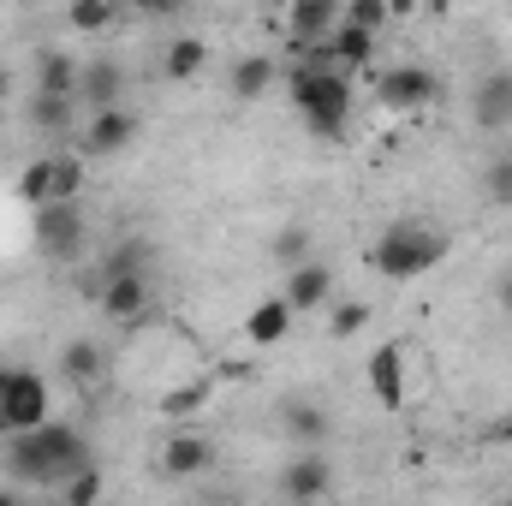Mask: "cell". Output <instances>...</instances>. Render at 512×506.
I'll return each instance as SVG.
<instances>
[{
	"mask_svg": "<svg viewBox=\"0 0 512 506\" xmlns=\"http://www.w3.org/2000/svg\"><path fill=\"white\" fill-rule=\"evenodd\" d=\"M6 477L12 483H24V489H60L72 471H84V465H96V447H90V435L78 429V423H36V429H18V435H6Z\"/></svg>",
	"mask_w": 512,
	"mask_h": 506,
	"instance_id": "cell-1",
	"label": "cell"
},
{
	"mask_svg": "<svg viewBox=\"0 0 512 506\" xmlns=\"http://www.w3.org/2000/svg\"><path fill=\"white\" fill-rule=\"evenodd\" d=\"M286 96H292V108L304 114V126L316 137H340L346 120H352V72L334 66L328 42L298 48V66L286 72Z\"/></svg>",
	"mask_w": 512,
	"mask_h": 506,
	"instance_id": "cell-2",
	"label": "cell"
},
{
	"mask_svg": "<svg viewBox=\"0 0 512 506\" xmlns=\"http://www.w3.org/2000/svg\"><path fill=\"white\" fill-rule=\"evenodd\" d=\"M441 262H447V233L429 227V221H393L370 251V268L387 274V280H417Z\"/></svg>",
	"mask_w": 512,
	"mask_h": 506,
	"instance_id": "cell-3",
	"label": "cell"
},
{
	"mask_svg": "<svg viewBox=\"0 0 512 506\" xmlns=\"http://www.w3.org/2000/svg\"><path fill=\"white\" fill-rule=\"evenodd\" d=\"M30 239L48 262H78L84 245H90V215L78 197L66 203H36V221H30Z\"/></svg>",
	"mask_w": 512,
	"mask_h": 506,
	"instance_id": "cell-4",
	"label": "cell"
},
{
	"mask_svg": "<svg viewBox=\"0 0 512 506\" xmlns=\"http://www.w3.org/2000/svg\"><path fill=\"white\" fill-rule=\"evenodd\" d=\"M376 96H382L387 114H423L441 96V78L429 66H417V60H399V66H387L376 78Z\"/></svg>",
	"mask_w": 512,
	"mask_h": 506,
	"instance_id": "cell-5",
	"label": "cell"
},
{
	"mask_svg": "<svg viewBox=\"0 0 512 506\" xmlns=\"http://www.w3.org/2000/svg\"><path fill=\"white\" fill-rule=\"evenodd\" d=\"M36 423H48V381L30 370H12L6 393H0V435L36 429Z\"/></svg>",
	"mask_w": 512,
	"mask_h": 506,
	"instance_id": "cell-6",
	"label": "cell"
},
{
	"mask_svg": "<svg viewBox=\"0 0 512 506\" xmlns=\"http://www.w3.org/2000/svg\"><path fill=\"white\" fill-rule=\"evenodd\" d=\"M280 495H286V501H322V495H334V465H328V453H322V447H298V453L280 465Z\"/></svg>",
	"mask_w": 512,
	"mask_h": 506,
	"instance_id": "cell-7",
	"label": "cell"
},
{
	"mask_svg": "<svg viewBox=\"0 0 512 506\" xmlns=\"http://www.w3.org/2000/svg\"><path fill=\"white\" fill-rule=\"evenodd\" d=\"M131 137H137V114L120 102V108H96L78 126V149L84 155H120V149H131Z\"/></svg>",
	"mask_w": 512,
	"mask_h": 506,
	"instance_id": "cell-8",
	"label": "cell"
},
{
	"mask_svg": "<svg viewBox=\"0 0 512 506\" xmlns=\"http://www.w3.org/2000/svg\"><path fill=\"white\" fill-rule=\"evenodd\" d=\"M471 120L483 131L512 126V66H495V72L477 78V90H471Z\"/></svg>",
	"mask_w": 512,
	"mask_h": 506,
	"instance_id": "cell-9",
	"label": "cell"
},
{
	"mask_svg": "<svg viewBox=\"0 0 512 506\" xmlns=\"http://www.w3.org/2000/svg\"><path fill=\"white\" fill-rule=\"evenodd\" d=\"M149 304H155V286H149V274H108V280H102V310H108L114 322L137 328V322L149 316Z\"/></svg>",
	"mask_w": 512,
	"mask_h": 506,
	"instance_id": "cell-10",
	"label": "cell"
},
{
	"mask_svg": "<svg viewBox=\"0 0 512 506\" xmlns=\"http://www.w3.org/2000/svg\"><path fill=\"white\" fill-rule=\"evenodd\" d=\"M328 292H334V268L328 262H316V256H304V262H292L286 268V304L298 310V316H310L316 304H328Z\"/></svg>",
	"mask_w": 512,
	"mask_h": 506,
	"instance_id": "cell-11",
	"label": "cell"
},
{
	"mask_svg": "<svg viewBox=\"0 0 512 506\" xmlns=\"http://www.w3.org/2000/svg\"><path fill=\"white\" fill-rule=\"evenodd\" d=\"M346 18V0H292V18H286V36L298 48H316L334 36V24Z\"/></svg>",
	"mask_w": 512,
	"mask_h": 506,
	"instance_id": "cell-12",
	"label": "cell"
},
{
	"mask_svg": "<svg viewBox=\"0 0 512 506\" xmlns=\"http://www.w3.org/2000/svg\"><path fill=\"white\" fill-rule=\"evenodd\" d=\"M280 429H286L292 447H322L334 435V417L316 399H280Z\"/></svg>",
	"mask_w": 512,
	"mask_h": 506,
	"instance_id": "cell-13",
	"label": "cell"
},
{
	"mask_svg": "<svg viewBox=\"0 0 512 506\" xmlns=\"http://www.w3.org/2000/svg\"><path fill=\"white\" fill-rule=\"evenodd\" d=\"M78 102L96 114V108H120L126 102V66H114V60H90L84 72H78Z\"/></svg>",
	"mask_w": 512,
	"mask_h": 506,
	"instance_id": "cell-14",
	"label": "cell"
},
{
	"mask_svg": "<svg viewBox=\"0 0 512 506\" xmlns=\"http://www.w3.org/2000/svg\"><path fill=\"white\" fill-rule=\"evenodd\" d=\"M215 465V441L209 435H167L161 441V471L167 477H203Z\"/></svg>",
	"mask_w": 512,
	"mask_h": 506,
	"instance_id": "cell-15",
	"label": "cell"
},
{
	"mask_svg": "<svg viewBox=\"0 0 512 506\" xmlns=\"http://www.w3.org/2000/svg\"><path fill=\"white\" fill-rule=\"evenodd\" d=\"M30 131H42V137H66V131H78V96L36 90V96H30Z\"/></svg>",
	"mask_w": 512,
	"mask_h": 506,
	"instance_id": "cell-16",
	"label": "cell"
},
{
	"mask_svg": "<svg viewBox=\"0 0 512 506\" xmlns=\"http://www.w3.org/2000/svg\"><path fill=\"white\" fill-rule=\"evenodd\" d=\"M370 387H376V399H382L387 411L405 405V352H399V340L370 358Z\"/></svg>",
	"mask_w": 512,
	"mask_h": 506,
	"instance_id": "cell-17",
	"label": "cell"
},
{
	"mask_svg": "<svg viewBox=\"0 0 512 506\" xmlns=\"http://www.w3.org/2000/svg\"><path fill=\"white\" fill-rule=\"evenodd\" d=\"M328 54H334V66H346V72H364L370 60H376V30H358V24H334V36H328Z\"/></svg>",
	"mask_w": 512,
	"mask_h": 506,
	"instance_id": "cell-18",
	"label": "cell"
},
{
	"mask_svg": "<svg viewBox=\"0 0 512 506\" xmlns=\"http://www.w3.org/2000/svg\"><path fill=\"white\" fill-rule=\"evenodd\" d=\"M292 316H298V310H292L286 298H262L251 316H245V334H251V346H280V340L292 334Z\"/></svg>",
	"mask_w": 512,
	"mask_h": 506,
	"instance_id": "cell-19",
	"label": "cell"
},
{
	"mask_svg": "<svg viewBox=\"0 0 512 506\" xmlns=\"http://www.w3.org/2000/svg\"><path fill=\"white\" fill-rule=\"evenodd\" d=\"M203 66H209V42H203V36H173V42H167V60H161V72H167L173 84H191V78H203Z\"/></svg>",
	"mask_w": 512,
	"mask_h": 506,
	"instance_id": "cell-20",
	"label": "cell"
},
{
	"mask_svg": "<svg viewBox=\"0 0 512 506\" xmlns=\"http://www.w3.org/2000/svg\"><path fill=\"white\" fill-rule=\"evenodd\" d=\"M78 60L66 48H42L36 54V90H54V96H78Z\"/></svg>",
	"mask_w": 512,
	"mask_h": 506,
	"instance_id": "cell-21",
	"label": "cell"
},
{
	"mask_svg": "<svg viewBox=\"0 0 512 506\" xmlns=\"http://www.w3.org/2000/svg\"><path fill=\"white\" fill-rule=\"evenodd\" d=\"M102 370H108L102 340H66V352H60V376L78 381V387H90V381H102Z\"/></svg>",
	"mask_w": 512,
	"mask_h": 506,
	"instance_id": "cell-22",
	"label": "cell"
},
{
	"mask_svg": "<svg viewBox=\"0 0 512 506\" xmlns=\"http://www.w3.org/2000/svg\"><path fill=\"white\" fill-rule=\"evenodd\" d=\"M268 84H274V60H268V54H245V60L233 66V78H227V90H233L239 102H256Z\"/></svg>",
	"mask_w": 512,
	"mask_h": 506,
	"instance_id": "cell-23",
	"label": "cell"
},
{
	"mask_svg": "<svg viewBox=\"0 0 512 506\" xmlns=\"http://www.w3.org/2000/svg\"><path fill=\"white\" fill-rule=\"evenodd\" d=\"M149 268H155V245L149 239H120L114 251L102 256V280L108 274H149Z\"/></svg>",
	"mask_w": 512,
	"mask_h": 506,
	"instance_id": "cell-24",
	"label": "cell"
},
{
	"mask_svg": "<svg viewBox=\"0 0 512 506\" xmlns=\"http://www.w3.org/2000/svg\"><path fill=\"white\" fill-rule=\"evenodd\" d=\"M84 197V161L78 155H54V179H48V203Z\"/></svg>",
	"mask_w": 512,
	"mask_h": 506,
	"instance_id": "cell-25",
	"label": "cell"
},
{
	"mask_svg": "<svg viewBox=\"0 0 512 506\" xmlns=\"http://www.w3.org/2000/svg\"><path fill=\"white\" fill-rule=\"evenodd\" d=\"M483 197L495 209H512V149H501L489 167H483Z\"/></svg>",
	"mask_w": 512,
	"mask_h": 506,
	"instance_id": "cell-26",
	"label": "cell"
},
{
	"mask_svg": "<svg viewBox=\"0 0 512 506\" xmlns=\"http://www.w3.org/2000/svg\"><path fill=\"white\" fill-rule=\"evenodd\" d=\"M102 465H84V471H72L66 483H60V495H66V506H90V501H102Z\"/></svg>",
	"mask_w": 512,
	"mask_h": 506,
	"instance_id": "cell-27",
	"label": "cell"
},
{
	"mask_svg": "<svg viewBox=\"0 0 512 506\" xmlns=\"http://www.w3.org/2000/svg\"><path fill=\"white\" fill-rule=\"evenodd\" d=\"M48 179H54V155H42V161H30L24 173H18V203H48Z\"/></svg>",
	"mask_w": 512,
	"mask_h": 506,
	"instance_id": "cell-28",
	"label": "cell"
},
{
	"mask_svg": "<svg viewBox=\"0 0 512 506\" xmlns=\"http://www.w3.org/2000/svg\"><path fill=\"white\" fill-rule=\"evenodd\" d=\"M203 405H209V381H191V387L161 393V417H191V411H203Z\"/></svg>",
	"mask_w": 512,
	"mask_h": 506,
	"instance_id": "cell-29",
	"label": "cell"
},
{
	"mask_svg": "<svg viewBox=\"0 0 512 506\" xmlns=\"http://www.w3.org/2000/svg\"><path fill=\"white\" fill-rule=\"evenodd\" d=\"M304 256H310V227H304V221H292V227L274 233V262L292 268V262H304Z\"/></svg>",
	"mask_w": 512,
	"mask_h": 506,
	"instance_id": "cell-30",
	"label": "cell"
},
{
	"mask_svg": "<svg viewBox=\"0 0 512 506\" xmlns=\"http://www.w3.org/2000/svg\"><path fill=\"white\" fill-rule=\"evenodd\" d=\"M72 30H108L114 24V0H72Z\"/></svg>",
	"mask_w": 512,
	"mask_h": 506,
	"instance_id": "cell-31",
	"label": "cell"
},
{
	"mask_svg": "<svg viewBox=\"0 0 512 506\" xmlns=\"http://www.w3.org/2000/svg\"><path fill=\"white\" fill-rule=\"evenodd\" d=\"M387 18H393L387 0H346V24H358V30H376V36H382Z\"/></svg>",
	"mask_w": 512,
	"mask_h": 506,
	"instance_id": "cell-32",
	"label": "cell"
},
{
	"mask_svg": "<svg viewBox=\"0 0 512 506\" xmlns=\"http://www.w3.org/2000/svg\"><path fill=\"white\" fill-rule=\"evenodd\" d=\"M364 322H370V304H340V310H334V322H328V328H334V334H340V340H346V334H358V328H364Z\"/></svg>",
	"mask_w": 512,
	"mask_h": 506,
	"instance_id": "cell-33",
	"label": "cell"
},
{
	"mask_svg": "<svg viewBox=\"0 0 512 506\" xmlns=\"http://www.w3.org/2000/svg\"><path fill=\"white\" fill-rule=\"evenodd\" d=\"M143 18H167V12H179V0H131Z\"/></svg>",
	"mask_w": 512,
	"mask_h": 506,
	"instance_id": "cell-34",
	"label": "cell"
},
{
	"mask_svg": "<svg viewBox=\"0 0 512 506\" xmlns=\"http://www.w3.org/2000/svg\"><path fill=\"white\" fill-rule=\"evenodd\" d=\"M495 298H501V310H507V316H512V268H507V274H501V286H495Z\"/></svg>",
	"mask_w": 512,
	"mask_h": 506,
	"instance_id": "cell-35",
	"label": "cell"
},
{
	"mask_svg": "<svg viewBox=\"0 0 512 506\" xmlns=\"http://www.w3.org/2000/svg\"><path fill=\"white\" fill-rule=\"evenodd\" d=\"M411 6H417V0H387V12H393V18H405Z\"/></svg>",
	"mask_w": 512,
	"mask_h": 506,
	"instance_id": "cell-36",
	"label": "cell"
},
{
	"mask_svg": "<svg viewBox=\"0 0 512 506\" xmlns=\"http://www.w3.org/2000/svg\"><path fill=\"white\" fill-rule=\"evenodd\" d=\"M6 90H12V72H6V66H0V102H6Z\"/></svg>",
	"mask_w": 512,
	"mask_h": 506,
	"instance_id": "cell-37",
	"label": "cell"
},
{
	"mask_svg": "<svg viewBox=\"0 0 512 506\" xmlns=\"http://www.w3.org/2000/svg\"><path fill=\"white\" fill-rule=\"evenodd\" d=\"M6 381H12V370H6V364H0V393H6Z\"/></svg>",
	"mask_w": 512,
	"mask_h": 506,
	"instance_id": "cell-38",
	"label": "cell"
},
{
	"mask_svg": "<svg viewBox=\"0 0 512 506\" xmlns=\"http://www.w3.org/2000/svg\"><path fill=\"white\" fill-rule=\"evenodd\" d=\"M507 501H512V495H507Z\"/></svg>",
	"mask_w": 512,
	"mask_h": 506,
	"instance_id": "cell-39",
	"label": "cell"
}]
</instances>
